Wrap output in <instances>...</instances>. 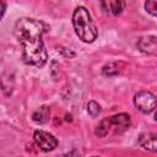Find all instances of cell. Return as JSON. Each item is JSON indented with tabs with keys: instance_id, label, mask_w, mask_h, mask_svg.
<instances>
[{
	"instance_id": "cell-1",
	"label": "cell",
	"mask_w": 157,
	"mask_h": 157,
	"mask_svg": "<svg viewBox=\"0 0 157 157\" xmlns=\"http://www.w3.org/2000/svg\"><path fill=\"white\" fill-rule=\"evenodd\" d=\"M44 25L34 18H20L15 25V36L22 45V59L27 65L42 67L48 59V54L42 40Z\"/></svg>"
},
{
	"instance_id": "cell-2",
	"label": "cell",
	"mask_w": 157,
	"mask_h": 157,
	"mask_svg": "<svg viewBox=\"0 0 157 157\" xmlns=\"http://www.w3.org/2000/svg\"><path fill=\"white\" fill-rule=\"evenodd\" d=\"M72 25L77 37L85 43H92L97 38V28L90 15L83 7L78 6L72 13Z\"/></svg>"
},
{
	"instance_id": "cell-3",
	"label": "cell",
	"mask_w": 157,
	"mask_h": 157,
	"mask_svg": "<svg viewBox=\"0 0 157 157\" xmlns=\"http://www.w3.org/2000/svg\"><path fill=\"white\" fill-rule=\"evenodd\" d=\"M135 107L142 113H151L157 107V98L155 94L147 91H141L134 97Z\"/></svg>"
},
{
	"instance_id": "cell-4",
	"label": "cell",
	"mask_w": 157,
	"mask_h": 157,
	"mask_svg": "<svg viewBox=\"0 0 157 157\" xmlns=\"http://www.w3.org/2000/svg\"><path fill=\"white\" fill-rule=\"evenodd\" d=\"M33 139H34L36 145L42 151H45V152L54 150L59 144L56 137H54L52 134H49L47 131H43V130H36L34 135H33Z\"/></svg>"
},
{
	"instance_id": "cell-5",
	"label": "cell",
	"mask_w": 157,
	"mask_h": 157,
	"mask_svg": "<svg viewBox=\"0 0 157 157\" xmlns=\"http://www.w3.org/2000/svg\"><path fill=\"white\" fill-rule=\"evenodd\" d=\"M131 125V119L130 115L126 113H120L114 117H110V131L114 134H123L126 131Z\"/></svg>"
},
{
	"instance_id": "cell-6",
	"label": "cell",
	"mask_w": 157,
	"mask_h": 157,
	"mask_svg": "<svg viewBox=\"0 0 157 157\" xmlns=\"http://www.w3.org/2000/svg\"><path fill=\"white\" fill-rule=\"evenodd\" d=\"M101 9L104 13L118 16L125 9V0H99Z\"/></svg>"
},
{
	"instance_id": "cell-7",
	"label": "cell",
	"mask_w": 157,
	"mask_h": 157,
	"mask_svg": "<svg viewBox=\"0 0 157 157\" xmlns=\"http://www.w3.org/2000/svg\"><path fill=\"white\" fill-rule=\"evenodd\" d=\"M137 47L142 53L157 55V37H153V36L144 37L139 40Z\"/></svg>"
},
{
	"instance_id": "cell-8",
	"label": "cell",
	"mask_w": 157,
	"mask_h": 157,
	"mask_svg": "<svg viewBox=\"0 0 157 157\" xmlns=\"http://www.w3.org/2000/svg\"><path fill=\"white\" fill-rule=\"evenodd\" d=\"M139 144L142 148H145L147 151L157 152V134H155V132L142 134L139 137Z\"/></svg>"
},
{
	"instance_id": "cell-9",
	"label": "cell",
	"mask_w": 157,
	"mask_h": 157,
	"mask_svg": "<svg viewBox=\"0 0 157 157\" xmlns=\"http://www.w3.org/2000/svg\"><path fill=\"white\" fill-rule=\"evenodd\" d=\"M49 113H50L49 108H48L47 105H42V107H39L38 109H36V110L33 112L32 119H33V121H36V123H38V124H43V123H45V121L48 120Z\"/></svg>"
},
{
	"instance_id": "cell-10",
	"label": "cell",
	"mask_w": 157,
	"mask_h": 157,
	"mask_svg": "<svg viewBox=\"0 0 157 157\" xmlns=\"http://www.w3.org/2000/svg\"><path fill=\"white\" fill-rule=\"evenodd\" d=\"M110 131V118H104L99 121V124L96 128L94 134L98 137H104L108 132Z\"/></svg>"
},
{
	"instance_id": "cell-11",
	"label": "cell",
	"mask_w": 157,
	"mask_h": 157,
	"mask_svg": "<svg viewBox=\"0 0 157 157\" xmlns=\"http://www.w3.org/2000/svg\"><path fill=\"white\" fill-rule=\"evenodd\" d=\"M87 112L90 113V115L97 117V115L101 113V105H99L97 102L91 101V102H88V104H87Z\"/></svg>"
},
{
	"instance_id": "cell-12",
	"label": "cell",
	"mask_w": 157,
	"mask_h": 157,
	"mask_svg": "<svg viewBox=\"0 0 157 157\" xmlns=\"http://www.w3.org/2000/svg\"><path fill=\"white\" fill-rule=\"evenodd\" d=\"M145 10L150 15L157 16V0H146V2H145Z\"/></svg>"
},
{
	"instance_id": "cell-13",
	"label": "cell",
	"mask_w": 157,
	"mask_h": 157,
	"mask_svg": "<svg viewBox=\"0 0 157 157\" xmlns=\"http://www.w3.org/2000/svg\"><path fill=\"white\" fill-rule=\"evenodd\" d=\"M5 10H6V5H5V2L2 1V16H4V13H5Z\"/></svg>"
},
{
	"instance_id": "cell-14",
	"label": "cell",
	"mask_w": 157,
	"mask_h": 157,
	"mask_svg": "<svg viewBox=\"0 0 157 157\" xmlns=\"http://www.w3.org/2000/svg\"><path fill=\"white\" fill-rule=\"evenodd\" d=\"M155 119L157 120V112H156V114H155Z\"/></svg>"
}]
</instances>
